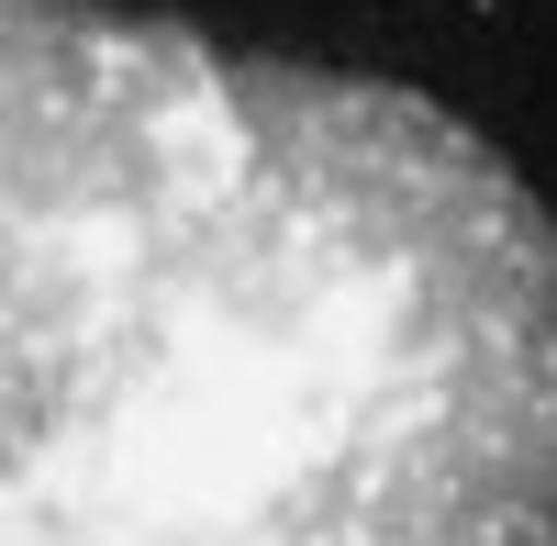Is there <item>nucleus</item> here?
Wrapping results in <instances>:
<instances>
[{
  "instance_id": "2",
  "label": "nucleus",
  "mask_w": 557,
  "mask_h": 546,
  "mask_svg": "<svg viewBox=\"0 0 557 546\" xmlns=\"http://www.w3.org/2000/svg\"><path fill=\"white\" fill-rule=\"evenodd\" d=\"M469 12H480V0H469Z\"/></svg>"
},
{
  "instance_id": "1",
  "label": "nucleus",
  "mask_w": 557,
  "mask_h": 546,
  "mask_svg": "<svg viewBox=\"0 0 557 546\" xmlns=\"http://www.w3.org/2000/svg\"><path fill=\"white\" fill-rule=\"evenodd\" d=\"M0 546H557V212L401 78L0 0Z\"/></svg>"
}]
</instances>
